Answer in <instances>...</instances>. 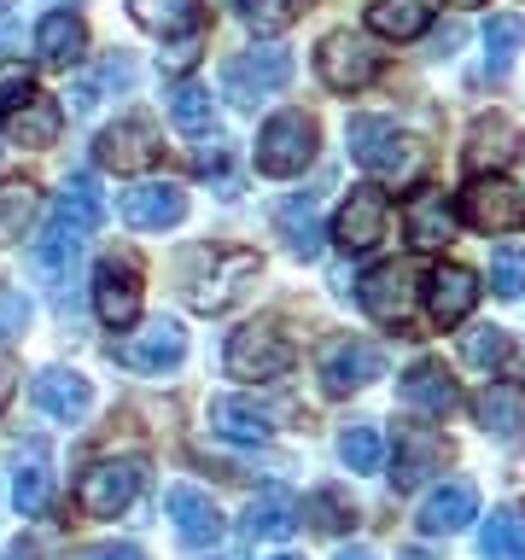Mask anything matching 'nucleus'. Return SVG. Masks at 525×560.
<instances>
[{"label": "nucleus", "mask_w": 525, "mask_h": 560, "mask_svg": "<svg viewBox=\"0 0 525 560\" xmlns=\"http://www.w3.org/2000/svg\"><path fill=\"white\" fill-rule=\"evenodd\" d=\"M170 122L182 135H210L217 129V100H210L205 82H175L170 88Z\"/></svg>", "instance_id": "nucleus-32"}, {"label": "nucleus", "mask_w": 525, "mask_h": 560, "mask_svg": "<svg viewBox=\"0 0 525 560\" xmlns=\"http://www.w3.org/2000/svg\"><path fill=\"white\" fill-rule=\"evenodd\" d=\"M339 462H345L350 472H380V462H385V438H380L374 420H350V427L339 432Z\"/></svg>", "instance_id": "nucleus-36"}, {"label": "nucleus", "mask_w": 525, "mask_h": 560, "mask_svg": "<svg viewBox=\"0 0 525 560\" xmlns=\"http://www.w3.org/2000/svg\"><path fill=\"white\" fill-rule=\"evenodd\" d=\"M94 158H100V164H112V170H147L152 158H158V122H152V117H122V122H112V129L100 135Z\"/></svg>", "instance_id": "nucleus-14"}, {"label": "nucleus", "mask_w": 525, "mask_h": 560, "mask_svg": "<svg viewBox=\"0 0 525 560\" xmlns=\"http://www.w3.org/2000/svg\"><path fill=\"white\" fill-rule=\"evenodd\" d=\"M59 129H65V105L47 100V94H30L24 105L7 112V135L18 140V147H30V152H47L52 140H59Z\"/></svg>", "instance_id": "nucleus-22"}, {"label": "nucleus", "mask_w": 525, "mask_h": 560, "mask_svg": "<svg viewBox=\"0 0 525 560\" xmlns=\"http://www.w3.org/2000/svg\"><path fill=\"white\" fill-rule=\"evenodd\" d=\"M292 82V52L287 47H252L222 65V94L240 105H257L262 94H280Z\"/></svg>", "instance_id": "nucleus-4"}, {"label": "nucleus", "mask_w": 525, "mask_h": 560, "mask_svg": "<svg viewBox=\"0 0 525 560\" xmlns=\"http://www.w3.org/2000/svg\"><path fill=\"white\" fill-rule=\"evenodd\" d=\"M94 315L112 332L140 322V275H135L129 257H105L94 269Z\"/></svg>", "instance_id": "nucleus-9"}, {"label": "nucleus", "mask_w": 525, "mask_h": 560, "mask_svg": "<svg viewBox=\"0 0 525 560\" xmlns=\"http://www.w3.org/2000/svg\"><path fill=\"white\" fill-rule=\"evenodd\" d=\"M467 520H479V490L467 479L438 485L432 497L420 502V532L427 537H455V532H467Z\"/></svg>", "instance_id": "nucleus-17"}, {"label": "nucleus", "mask_w": 525, "mask_h": 560, "mask_svg": "<svg viewBox=\"0 0 525 560\" xmlns=\"http://www.w3.org/2000/svg\"><path fill=\"white\" fill-rule=\"evenodd\" d=\"M345 560H368V555H345Z\"/></svg>", "instance_id": "nucleus-49"}, {"label": "nucleus", "mask_w": 525, "mask_h": 560, "mask_svg": "<svg viewBox=\"0 0 525 560\" xmlns=\"http://www.w3.org/2000/svg\"><path fill=\"white\" fill-rule=\"evenodd\" d=\"M82 560H147V555H140L135 542H105V549H88Z\"/></svg>", "instance_id": "nucleus-43"}, {"label": "nucleus", "mask_w": 525, "mask_h": 560, "mask_svg": "<svg viewBox=\"0 0 525 560\" xmlns=\"http://www.w3.org/2000/svg\"><path fill=\"white\" fill-rule=\"evenodd\" d=\"M298 497L287 485H269L262 497H252V508H245V537L252 542H280V537H292V525H298Z\"/></svg>", "instance_id": "nucleus-24"}, {"label": "nucleus", "mask_w": 525, "mask_h": 560, "mask_svg": "<svg viewBox=\"0 0 525 560\" xmlns=\"http://www.w3.org/2000/svg\"><path fill=\"white\" fill-rule=\"evenodd\" d=\"M12 392H18V368H12V357H0V409L12 402Z\"/></svg>", "instance_id": "nucleus-44"}, {"label": "nucleus", "mask_w": 525, "mask_h": 560, "mask_svg": "<svg viewBox=\"0 0 525 560\" xmlns=\"http://www.w3.org/2000/svg\"><path fill=\"white\" fill-rule=\"evenodd\" d=\"M472 420H479L490 438H520L525 432V385L490 380L485 392L472 397Z\"/></svg>", "instance_id": "nucleus-23"}, {"label": "nucleus", "mask_w": 525, "mask_h": 560, "mask_svg": "<svg viewBox=\"0 0 525 560\" xmlns=\"http://www.w3.org/2000/svg\"><path fill=\"white\" fill-rule=\"evenodd\" d=\"M100 217H105L100 182H94V175H88V170H77V175H70V182H65V192H59V210H52V222L88 240V234H94V228H100Z\"/></svg>", "instance_id": "nucleus-28"}, {"label": "nucleus", "mask_w": 525, "mask_h": 560, "mask_svg": "<svg viewBox=\"0 0 525 560\" xmlns=\"http://www.w3.org/2000/svg\"><path fill=\"white\" fill-rule=\"evenodd\" d=\"M472 304H479V275L462 269V262H444V269H432V280H427V310H432L438 327L467 322Z\"/></svg>", "instance_id": "nucleus-15"}, {"label": "nucleus", "mask_w": 525, "mask_h": 560, "mask_svg": "<svg viewBox=\"0 0 525 560\" xmlns=\"http://www.w3.org/2000/svg\"><path fill=\"white\" fill-rule=\"evenodd\" d=\"M30 100V70L24 65H0V112H12V105Z\"/></svg>", "instance_id": "nucleus-42"}, {"label": "nucleus", "mask_w": 525, "mask_h": 560, "mask_svg": "<svg viewBox=\"0 0 525 560\" xmlns=\"http://www.w3.org/2000/svg\"><path fill=\"white\" fill-rule=\"evenodd\" d=\"M380 374H385L380 345H368V339H332V345H322V385L332 397L362 392V385H374Z\"/></svg>", "instance_id": "nucleus-10"}, {"label": "nucleus", "mask_w": 525, "mask_h": 560, "mask_svg": "<svg viewBox=\"0 0 525 560\" xmlns=\"http://www.w3.org/2000/svg\"><path fill=\"white\" fill-rule=\"evenodd\" d=\"M122 368H135V374H164V368H175L187 357V332L182 322H152L147 332H135V339L112 345Z\"/></svg>", "instance_id": "nucleus-12"}, {"label": "nucleus", "mask_w": 525, "mask_h": 560, "mask_svg": "<svg viewBox=\"0 0 525 560\" xmlns=\"http://www.w3.org/2000/svg\"><path fill=\"white\" fill-rule=\"evenodd\" d=\"M385 228H392V205H385L380 187H350L345 205H339V222H332V240H339V252H374L385 240Z\"/></svg>", "instance_id": "nucleus-8"}, {"label": "nucleus", "mask_w": 525, "mask_h": 560, "mask_svg": "<svg viewBox=\"0 0 525 560\" xmlns=\"http://www.w3.org/2000/svg\"><path fill=\"white\" fill-rule=\"evenodd\" d=\"M135 490H140V462L135 455H122V462H94L77 479V502H82V514L88 520H117L122 508L135 502Z\"/></svg>", "instance_id": "nucleus-5"}, {"label": "nucleus", "mask_w": 525, "mask_h": 560, "mask_svg": "<svg viewBox=\"0 0 525 560\" xmlns=\"http://www.w3.org/2000/svg\"><path fill=\"white\" fill-rule=\"evenodd\" d=\"M409 304H415V275L402 269V262H380V269L362 280V310L374 315V322L397 327L402 315H409Z\"/></svg>", "instance_id": "nucleus-19"}, {"label": "nucleus", "mask_w": 525, "mask_h": 560, "mask_svg": "<svg viewBox=\"0 0 525 560\" xmlns=\"http://www.w3.org/2000/svg\"><path fill=\"white\" fill-rule=\"evenodd\" d=\"M187 217V187L182 182H135L122 192V222L135 234H158V228H175Z\"/></svg>", "instance_id": "nucleus-11"}, {"label": "nucleus", "mask_w": 525, "mask_h": 560, "mask_svg": "<svg viewBox=\"0 0 525 560\" xmlns=\"http://www.w3.org/2000/svg\"><path fill=\"white\" fill-rule=\"evenodd\" d=\"M380 65H385L380 47L357 30H332L322 42V52H315V70H322V82L332 94H362V88L380 77Z\"/></svg>", "instance_id": "nucleus-3"}, {"label": "nucleus", "mask_w": 525, "mask_h": 560, "mask_svg": "<svg viewBox=\"0 0 525 560\" xmlns=\"http://www.w3.org/2000/svg\"><path fill=\"white\" fill-rule=\"evenodd\" d=\"M479 555L485 560H525V520L514 508H497L479 532Z\"/></svg>", "instance_id": "nucleus-35"}, {"label": "nucleus", "mask_w": 525, "mask_h": 560, "mask_svg": "<svg viewBox=\"0 0 525 560\" xmlns=\"http://www.w3.org/2000/svg\"><path fill=\"white\" fill-rule=\"evenodd\" d=\"M88 47V24L77 12H47L42 24H35V52H42L47 65H77Z\"/></svg>", "instance_id": "nucleus-30"}, {"label": "nucleus", "mask_w": 525, "mask_h": 560, "mask_svg": "<svg viewBox=\"0 0 525 560\" xmlns=\"http://www.w3.org/2000/svg\"><path fill=\"white\" fill-rule=\"evenodd\" d=\"M315 117H304V112H280V117H269L262 122V135H257V170L262 175H304L310 170V158H315Z\"/></svg>", "instance_id": "nucleus-2"}, {"label": "nucleus", "mask_w": 525, "mask_h": 560, "mask_svg": "<svg viewBox=\"0 0 525 560\" xmlns=\"http://www.w3.org/2000/svg\"><path fill=\"white\" fill-rule=\"evenodd\" d=\"M275 228H280V240H287L292 257H304V262L322 257V217H315V192H298V199L280 205Z\"/></svg>", "instance_id": "nucleus-29"}, {"label": "nucleus", "mask_w": 525, "mask_h": 560, "mask_svg": "<svg viewBox=\"0 0 525 560\" xmlns=\"http://www.w3.org/2000/svg\"><path fill=\"white\" fill-rule=\"evenodd\" d=\"M438 7H444V0H374V7H368V30L385 35V42H415V35L438 18Z\"/></svg>", "instance_id": "nucleus-26"}, {"label": "nucleus", "mask_w": 525, "mask_h": 560, "mask_svg": "<svg viewBox=\"0 0 525 560\" xmlns=\"http://www.w3.org/2000/svg\"><path fill=\"white\" fill-rule=\"evenodd\" d=\"M30 392L42 402V415H52V420H82L88 402H94V385H88L77 368H42Z\"/></svg>", "instance_id": "nucleus-20"}, {"label": "nucleus", "mask_w": 525, "mask_h": 560, "mask_svg": "<svg viewBox=\"0 0 525 560\" xmlns=\"http://www.w3.org/2000/svg\"><path fill=\"white\" fill-rule=\"evenodd\" d=\"M397 560H432V555H420V549H409V555H397Z\"/></svg>", "instance_id": "nucleus-47"}, {"label": "nucleus", "mask_w": 525, "mask_h": 560, "mask_svg": "<svg viewBox=\"0 0 525 560\" xmlns=\"http://www.w3.org/2000/svg\"><path fill=\"white\" fill-rule=\"evenodd\" d=\"M402 222H409V245L415 252H444V245L455 240V205H450V192H438V187H420L409 210H402Z\"/></svg>", "instance_id": "nucleus-16"}, {"label": "nucleus", "mask_w": 525, "mask_h": 560, "mask_svg": "<svg viewBox=\"0 0 525 560\" xmlns=\"http://www.w3.org/2000/svg\"><path fill=\"white\" fill-rule=\"evenodd\" d=\"M35 210H42V192H35L30 182H0V245L24 240Z\"/></svg>", "instance_id": "nucleus-34"}, {"label": "nucleus", "mask_w": 525, "mask_h": 560, "mask_svg": "<svg viewBox=\"0 0 525 560\" xmlns=\"http://www.w3.org/2000/svg\"><path fill=\"white\" fill-rule=\"evenodd\" d=\"M444 462H450V444L432 427H402L397 432V472H392V485L415 490L427 472H444Z\"/></svg>", "instance_id": "nucleus-18"}, {"label": "nucleus", "mask_w": 525, "mask_h": 560, "mask_svg": "<svg viewBox=\"0 0 525 560\" xmlns=\"http://www.w3.org/2000/svg\"><path fill=\"white\" fill-rule=\"evenodd\" d=\"M462 357H467L472 368H502V362H508V332H502V327H472V332H462Z\"/></svg>", "instance_id": "nucleus-38"}, {"label": "nucleus", "mask_w": 525, "mask_h": 560, "mask_svg": "<svg viewBox=\"0 0 525 560\" xmlns=\"http://www.w3.org/2000/svg\"><path fill=\"white\" fill-rule=\"evenodd\" d=\"M164 514L175 520V537H182L187 549H210V542L222 537V514H217V502H210L199 485H170Z\"/></svg>", "instance_id": "nucleus-13"}, {"label": "nucleus", "mask_w": 525, "mask_h": 560, "mask_svg": "<svg viewBox=\"0 0 525 560\" xmlns=\"http://www.w3.org/2000/svg\"><path fill=\"white\" fill-rule=\"evenodd\" d=\"M462 210L479 234H514L525 228V192L502 175H472V187L462 192Z\"/></svg>", "instance_id": "nucleus-7"}, {"label": "nucleus", "mask_w": 525, "mask_h": 560, "mask_svg": "<svg viewBox=\"0 0 525 560\" xmlns=\"http://www.w3.org/2000/svg\"><path fill=\"white\" fill-rule=\"evenodd\" d=\"M275 560H298V555H275Z\"/></svg>", "instance_id": "nucleus-48"}, {"label": "nucleus", "mask_w": 525, "mask_h": 560, "mask_svg": "<svg viewBox=\"0 0 525 560\" xmlns=\"http://www.w3.org/2000/svg\"><path fill=\"white\" fill-rule=\"evenodd\" d=\"M520 42H525V18L520 12H502L485 24V70L490 77H508L520 59Z\"/></svg>", "instance_id": "nucleus-33"}, {"label": "nucleus", "mask_w": 525, "mask_h": 560, "mask_svg": "<svg viewBox=\"0 0 525 560\" xmlns=\"http://www.w3.org/2000/svg\"><path fill=\"white\" fill-rule=\"evenodd\" d=\"M304 514H310L315 525H322V532H345V525H350V514H345V497H339V490H315V497L304 502Z\"/></svg>", "instance_id": "nucleus-41"}, {"label": "nucleus", "mask_w": 525, "mask_h": 560, "mask_svg": "<svg viewBox=\"0 0 525 560\" xmlns=\"http://www.w3.org/2000/svg\"><path fill=\"white\" fill-rule=\"evenodd\" d=\"M24 327H30V298L18 287H0V345L24 339Z\"/></svg>", "instance_id": "nucleus-40"}, {"label": "nucleus", "mask_w": 525, "mask_h": 560, "mask_svg": "<svg viewBox=\"0 0 525 560\" xmlns=\"http://www.w3.org/2000/svg\"><path fill=\"white\" fill-rule=\"evenodd\" d=\"M520 158V129L508 117H479L467 135V170L485 175V170H502Z\"/></svg>", "instance_id": "nucleus-25"}, {"label": "nucleus", "mask_w": 525, "mask_h": 560, "mask_svg": "<svg viewBox=\"0 0 525 560\" xmlns=\"http://www.w3.org/2000/svg\"><path fill=\"white\" fill-rule=\"evenodd\" d=\"M210 432H222V438H234V444H262L275 427H269V415L257 409V402H245V397H217L210 402Z\"/></svg>", "instance_id": "nucleus-31"}, {"label": "nucleus", "mask_w": 525, "mask_h": 560, "mask_svg": "<svg viewBox=\"0 0 525 560\" xmlns=\"http://www.w3.org/2000/svg\"><path fill=\"white\" fill-rule=\"evenodd\" d=\"M345 140H350V158H357L362 170L385 175V182H409V175L420 170L415 135H402L392 117H350Z\"/></svg>", "instance_id": "nucleus-1"}, {"label": "nucleus", "mask_w": 525, "mask_h": 560, "mask_svg": "<svg viewBox=\"0 0 525 560\" xmlns=\"http://www.w3.org/2000/svg\"><path fill=\"white\" fill-rule=\"evenodd\" d=\"M7 42H12V12L0 7V52H7Z\"/></svg>", "instance_id": "nucleus-45"}, {"label": "nucleus", "mask_w": 525, "mask_h": 560, "mask_svg": "<svg viewBox=\"0 0 525 560\" xmlns=\"http://www.w3.org/2000/svg\"><path fill=\"white\" fill-rule=\"evenodd\" d=\"M47 497H52L47 444H30V450H18V467H12V502H18V514H24V520L47 514Z\"/></svg>", "instance_id": "nucleus-27"}, {"label": "nucleus", "mask_w": 525, "mask_h": 560, "mask_svg": "<svg viewBox=\"0 0 525 560\" xmlns=\"http://www.w3.org/2000/svg\"><path fill=\"white\" fill-rule=\"evenodd\" d=\"M12 560H35V549L30 542H12Z\"/></svg>", "instance_id": "nucleus-46"}, {"label": "nucleus", "mask_w": 525, "mask_h": 560, "mask_svg": "<svg viewBox=\"0 0 525 560\" xmlns=\"http://www.w3.org/2000/svg\"><path fill=\"white\" fill-rule=\"evenodd\" d=\"M292 362H298V350L275 327H240L228 339V374L234 380H280V374H292Z\"/></svg>", "instance_id": "nucleus-6"}, {"label": "nucleus", "mask_w": 525, "mask_h": 560, "mask_svg": "<svg viewBox=\"0 0 525 560\" xmlns=\"http://www.w3.org/2000/svg\"><path fill=\"white\" fill-rule=\"evenodd\" d=\"M135 18L158 35H187L199 30V0H129Z\"/></svg>", "instance_id": "nucleus-37"}, {"label": "nucleus", "mask_w": 525, "mask_h": 560, "mask_svg": "<svg viewBox=\"0 0 525 560\" xmlns=\"http://www.w3.org/2000/svg\"><path fill=\"white\" fill-rule=\"evenodd\" d=\"M490 287H497V298L525 292V252L520 245H497V257H490Z\"/></svg>", "instance_id": "nucleus-39"}, {"label": "nucleus", "mask_w": 525, "mask_h": 560, "mask_svg": "<svg viewBox=\"0 0 525 560\" xmlns=\"http://www.w3.org/2000/svg\"><path fill=\"white\" fill-rule=\"evenodd\" d=\"M397 392H402V402H409V409L432 415V420H444L455 402H462V392H455V380H450L444 362H415L409 374H402Z\"/></svg>", "instance_id": "nucleus-21"}]
</instances>
